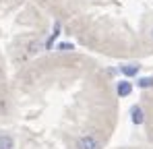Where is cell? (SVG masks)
Segmentation results:
<instances>
[{"mask_svg": "<svg viewBox=\"0 0 153 149\" xmlns=\"http://www.w3.org/2000/svg\"><path fill=\"white\" fill-rule=\"evenodd\" d=\"M120 71L126 74V77H134V74L139 73V64H122Z\"/></svg>", "mask_w": 153, "mask_h": 149, "instance_id": "cell-5", "label": "cell"}, {"mask_svg": "<svg viewBox=\"0 0 153 149\" xmlns=\"http://www.w3.org/2000/svg\"><path fill=\"white\" fill-rule=\"evenodd\" d=\"M151 39H153V29H151Z\"/></svg>", "mask_w": 153, "mask_h": 149, "instance_id": "cell-9", "label": "cell"}, {"mask_svg": "<svg viewBox=\"0 0 153 149\" xmlns=\"http://www.w3.org/2000/svg\"><path fill=\"white\" fill-rule=\"evenodd\" d=\"M58 50H60V52H68V50H73V44H60Z\"/></svg>", "mask_w": 153, "mask_h": 149, "instance_id": "cell-8", "label": "cell"}, {"mask_svg": "<svg viewBox=\"0 0 153 149\" xmlns=\"http://www.w3.org/2000/svg\"><path fill=\"white\" fill-rule=\"evenodd\" d=\"M141 89H147V87H153V77H145V79H139L137 83Z\"/></svg>", "mask_w": 153, "mask_h": 149, "instance_id": "cell-7", "label": "cell"}, {"mask_svg": "<svg viewBox=\"0 0 153 149\" xmlns=\"http://www.w3.org/2000/svg\"><path fill=\"white\" fill-rule=\"evenodd\" d=\"M15 147V139L10 135H0V149H13Z\"/></svg>", "mask_w": 153, "mask_h": 149, "instance_id": "cell-4", "label": "cell"}, {"mask_svg": "<svg viewBox=\"0 0 153 149\" xmlns=\"http://www.w3.org/2000/svg\"><path fill=\"white\" fill-rule=\"evenodd\" d=\"M130 120L134 124H143L145 116H143V110H141L139 106H132V110H130Z\"/></svg>", "mask_w": 153, "mask_h": 149, "instance_id": "cell-3", "label": "cell"}, {"mask_svg": "<svg viewBox=\"0 0 153 149\" xmlns=\"http://www.w3.org/2000/svg\"><path fill=\"white\" fill-rule=\"evenodd\" d=\"M76 149H100V141L93 135H83L76 141Z\"/></svg>", "mask_w": 153, "mask_h": 149, "instance_id": "cell-1", "label": "cell"}, {"mask_svg": "<svg viewBox=\"0 0 153 149\" xmlns=\"http://www.w3.org/2000/svg\"><path fill=\"white\" fill-rule=\"evenodd\" d=\"M116 91H118L120 98H126V95H130V91H132V85H130L128 81H120V83L116 85Z\"/></svg>", "mask_w": 153, "mask_h": 149, "instance_id": "cell-2", "label": "cell"}, {"mask_svg": "<svg viewBox=\"0 0 153 149\" xmlns=\"http://www.w3.org/2000/svg\"><path fill=\"white\" fill-rule=\"evenodd\" d=\"M60 35V23H56L54 25V33L50 35V39H48V44H46V48H52V44H54V39Z\"/></svg>", "mask_w": 153, "mask_h": 149, "instance_id": "cell-6", "label": "cell"}]
</instances>
